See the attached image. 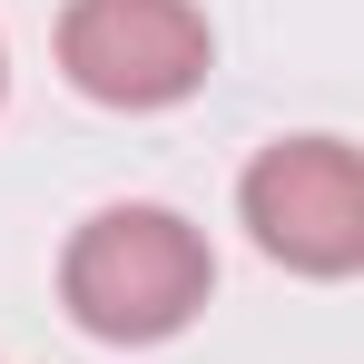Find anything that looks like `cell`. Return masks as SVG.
Wrapping results in <instances>:
<instances>
[{"label":"cell","instance_id":"2","mask_svg":"<svg viewBox=\"0 0 364 364\" xmlns=\"http://www.w3.org/2000/svg\"><path fill=\"white\" fill-rule=\"evenodd\" d=\"M217 60L197 0H69L60 10V69L99 109H168Z\"/></svg>","mask_w":364,"mask_h":364},{"label":"cell","instance_id":"1","mask_svg":"<svg viewBox=\"0 0 364 364\" xmlns=\"http://www.w3.org/2000/svg\"><path fill=\"white\" fill-rule=\"evenodd\" d=\"M217 286V256L178 207H99L60 256V296L109 345H158Z\"/></svg>","mask_w":364,"mask_h":364},{"label":"cell","instance_id":"3","mask_svg":"<svg viewBox=\"0 0 364 364\" xmlns=\"http://www.w3.org/2000/svg\"><path fill=\"white\" fill-rule=\"evenodd\" d=\"M237 197L276 266H296V276H355L364 266V168L345 138H276Z\"/></svg>","mask_w":364,"mask_h":364}]
</instances>
